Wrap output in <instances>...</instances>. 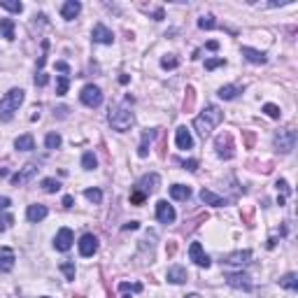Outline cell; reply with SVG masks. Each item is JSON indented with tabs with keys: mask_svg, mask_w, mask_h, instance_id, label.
<instances>
[{
	"mask_svg": "<svg viewBox=\"0 0 298 298\" xmlns=\"http://www.w3.org/2000/svg\"><path fill=\"white\" fill-rule=\"evenodd\" d=\"M221 119H224V112H221L217 105H208L203 110V114H198L194 119V128L198 131L200 137H208L210 133L215 131V126L221 124Z\"/></svg>",
	"mask_w": 298,
	"mask_h": 298,
	"instance_id": "1",
	"label": "cell"
},
{
	"mask_svg": "<svg viewBox=\"0 0 298 298\" xmlns=\"http://www.w3.org/2000/svg\"><path fill=\"white\" fill-rule=\"evenodd\" d=\"M24 103V89H10L0 98V121H10Z\"/></svg>",
	"mask_w": 298,
	"mask_h": 298,
	"instance_id": "2",
	"label": "cell"
},
{
	"mask_svg": "<svg viewBox=\"0 0 298 298\" xmlns=\"http://www.w3.org/2000/svg\"><path fill=\"white\" fill-rule=\"evenodd\" d=\"M107 121H110V126L114 128V131L126 133L133 126L135 117H133V112L128 110L126 105H117L114 110H110V117H107Z\"/></svg>",
	"mask_w": 298,
	"mask_h": 298,
	"instance_id": "3",
	"label": "cell"
},
{
	"mask_svg": "<svg viewBox=\"0 0 298 298\" xmlns=\"http://www.w3.org/2000/svg\"><path fill=\"white\" fill-rule=\"evenodd\" d=\"M215 149H217V156L219 158H233L236 156V145H233V135H231L228 131L219 133V135L215 137Z\"/></svg>",
	"mask_w": 298,
	"mask_h": 298,
	"instance_id": "4",
	"label": "cell"
},
{
	"mask_svg": "<svg viewBox=\"0 0 298 298\" xmlns=\"http://www.w3.org/2000/svg\"><path fill=\"white\" fill-rule=\"evenodd\" d=\"M296 147V131L293 128H284V131H280L278 135H275V149L282 154H289Z\"/></svg>",
	"mask_w": 298,
	"mask_h": 298,
	"instance_id": "5",
	"label": "cell"
},
{
	"mask_svg": "<svg viewBox=\"0 0 298 298\" xmlns=\"http://www.w3.org/2000/svg\"><path fill=\"white\" fill-rule=\"evenodd\" d=\"M79 98H82V103L86 107H100L103 105V91L96 84H86L82 89V94H79Z\"/></svg>",
	"mask_w": 298,
	"mask_h": 298,
	"instance_id": "6",
	"label": "cell"
},
{
	"mask_svg": "<svg viewBox=\"0 0 298 298\" xmlns=\"http://www.w3.org/2000/svg\"><path fill=\"white\" fill-rule=\"evenodd\" d=\"M226 282H228V287H233V289H242V291H251L254 289V284H251V280H249V275L247 272H226Z\"/></svg>",
	"mask_w": 298,
	"mask_h": 298,
	"instance_id": "7",
	"label": "cell"
},
{
	"mask_svg": "<svg viewBox=\"0 0 298 298\" xmlns=\"http://www.w3.org/2000/svg\"><path fill=\"white\" fill-rule=\"evenodd\" d=\"M37 170H40V168H37V163H26V166L21 168L19 173L12 177V184H14V187H26V184L37 175Z\"/></svg>",
	"mask_w": 298,
	"mask_h": 298,
	"instance_id": "8",
	"label": "cell"
},
{
	"mask_svg": "<svg viewBox=\"0 0 298 298\" xmlns=\"http://www.w3.org/2000/svg\"><path fill=\"white\" fill-rule=\"evenodd\" d=\"M158 187H161V177H158L156 173L145 175V177H142L140 182L135 184V189H140L145 196H149V194H154V191H158Z\"/></svg>",
	"mask_w": 298,
	"mask_h": 298,
	"instance_id": "9",
	"label": "cell"
},
{
	"mask_svg": "<svg viewBox=\"0 0 298 298\" xmlns=\"http://www.w3.org/2000/svg\"><path fill=\"white\" fill-rule=\"evenodd\" d=\"M96 251H98V238L94 233H84L79 238V254L82 257H94Z\"/></svg>",
	"mask_w": 298,
	"mask_h": 298,
	"instance_id": "10",
	"label": "cell"
},
{
	"mask_svg": "<svg viewBox=\"0 0 298 298\" xmlns=\"http://www.w3.org/2000/svg\"><path fill=\"white\" fill-rule=\"evenodd\" d=\"M189 257H191V261H194L196 266H200V268H210V263H212V259L203 251L200 242H191V247H189Z\"/></svg>",
	"mask_w": 298,
	"mask_h": 298,
	"instance_id": "11",
	"label": "cell"
},
{
	"mask_svg": "<svg viewBox=\"0 0 298 298\" xmlns=\"http://www.w3.org/2000/svg\"><path fill=\"white\" fill-rule=\"evenodd\" d=\"M156 219L161 221V224H173V221L177 219L175 208L173 205H168V200H158L156 203Z\"/></svg>",
	"mask_w": 298,
	"mask_h": 298,
	"instance_id": "12",
	"label": "cell"
},
{
	"mask_svg": "<svg viewBox=\"0 0 298 298\" xmlns=\"http://www.w3.org/2000/svg\"><path fill=\"white\" fill-rule=\"evenodd\" d=\"M73 242H75V236L70 228H61L56 233V238H54V247H56L58 251H68L70 247H73Z\"/></svg>",
	"mask_w": 298,
	"mask_h": 298,
	"instance_id": "13",
	"label": "cell"
},
{
	"mask_svg": "<svg viewBox=\"0 0 298 298\" xmlns=\"http://www.w3.org/2000/svg\"><path fill=\"white\" fill-rule=\"evenodd\" d=\"M91 37H94V42H100V44H112L114 42V33L103 24H96L94 31H91Z\"/></svg>",
	"mask_w": 298,
	"mask_h": 298,
	"instance_id": "14",
	"label": "cell"
},
{
	"mask_svg": "<svg viewBox=\"0 0 298 298\" xmlns=\"http://www.w3.org/2000/svg\"><path fill=\"white\" fill-rule=\"evenodd\" d=\"M158 135V128H147V131H142V140H140V147H137V156L145 158L147 154H149V145H152V140Z\"/></svg>",
	"mask_w": 298,
	"mask_h": 298,
	"instance_id": "15",
	"label": "cell"
},
{
	"mask_svg": "<svg viewBox=\"0 0 298 298\" xmlns=\"http://www.w3.org/2000/svg\"><path fill=\"white\" fill-rule=\"evenodd\" d=\"M228 266H245V263L251 261V251L249 249H240V251H231V254H226L224 259Z\"/></svg>",
	"mask_w": 298,
	"mask_h": 298,
	"instance_id": "16",
	"label": "cell"
},
{
	"mask_svg": "<svg viewBox=\"0 0 298 298\" xmlns=\"http://www.w3.org/2000/svg\"><path fill=\"white\" fill-rule=\"evenodd\" d=\"M166 278H168V282H173V284H184L189 280V272L184 266H170L166 272Z\"/></svg>",
	"mask_w": 298,
	"mask_h": 298,
	"instance_id": "17",
	"label": "cell"
},
{
	"mask_svg": "<svg viewBox=\"0 0 298 298\" xmlns=\"http://www.w3.org/2000/svg\"><path fill=\"white\" fill-rule=\"evenodd\" d=\"M175 142H177L179 149H191L194 147V137H191L187 126H179L177 131H175Z\"/></svg>",
	"mask_w": 298,
	"mask_h": 298,
	"instance_id": "18",
	"label": "cell"
},
{
	"mask_svg": "<svg viewBox=\"0 0 298 298\" xmlns=\"http://www.w3.org/2000/svg\"><path fill=\"white\" fill-rule=\"evenodd\" d=\"M79 12H82V3H77V0H68V3H63V7H61V16L65 21L77 19Z\"/></svg>",
	"mask_w": 298,
	"mask_h": 298,
	"instance_id": "19",
	"label": "cell"
},
{
	"mask_svg": "<svg viewBox=\"0 0 298 298\" xmlns=\"http://www.w3.org/2000/svg\"><path fill=\"white\" fill-rule=\"evenodd\" d=\"M49 215V210H47V205H40V203H35V205H28V210H26V217H28V221H33V224H37V221H42L44 217Z\"/></svg>",
	"mask_w": 298,
	"mask_h": 298,
	"instance_id": "20",
	"label": "cell"
},
{
	"mask_svg": "<svg viewBox=\"0 0 298 298\" xmlns=\"http://www.w3.org/2000/svg\"><path fill=\"white\" fill-rule=\"evenodd\" d=\"M14 251L10 249V247H3L0 249V272H10L12 268H14Z\"/></svg>",
	"mask_w": 298,
	"mask_h": 298,
	"instance_id": "21",
	"label": "cell"
},
{
	"mask_svg": "<svg viewBox=\"0 0 298 298\" xmlns=\"http://www.w3.org/2000/svg\"><path fill=\"white\" fill-rule=\"evenodd\" d=\"M242 56L249 63H254V65H263L266 63V54L259 52V49H251V47H242Z\"/></svg>",
	"mask_w": 298,
	"mask_h": 298,
	"instance_id": "22",
	"label": "cell"
},
{
	"mask_svg": "<svg viewBox=\"0 0 298 298\" xmlns=\"http://www.w3.org/2000/svg\"><path fill=\"white\" fill-rule=\"evenodd\" d=\"M200 200H203L205 205H217V208H221V205H226V203H228V200H226V198H221V196L212 194L210 189H203V191H200Z\"/></svg>",
	"mask_w": 298,
	"mask_h": 298,
	"instance_id": "23",
	"label": "cell"
},
{
	"mask_svg": "<svg viewBox=\"0 0 298 298\" xmlns=\"http://www.w3.org/2000/svg\"><path fill=\"white\" fill-rule=\"evenodd\" d=\"M14 147L19 149V152H33V149H35V140H33L31 133H26V135H19V137H16Z\"/></svg>",
	"mask_w": 298,
	"mask_h": 298,
	"instance_id": "24",
	"label": "cell"
},
{
	"mask_svg": "<svg viewBox=\"0 0 298 298\" xmlns=\"http://www.w3.org/2000/svg\"><path fill=\"white\" fill-rule=\"evenodd\" d=\"M170 196H173L175 200H189L191 198V189H189L187 184H173V187H170Z\"/></svg>",
	"mask_w": 298,
	"mask_h": 298,
	"instance_id": "25",
	"label": "cell"
},
{
	"mask_svg": "<svg viewBox=\"0 0 298 298\" xmlns=\"http://www.w3.org/2000/svg\"><path fill=\"white\" fill-rule=\"evenodd\" d=\"M240 86H236V84H228V86H221L219 89V98L221 100H233L238 98V94H240Z\"/></svg>",
	"mask_w": 298,
	"mask_h": 298,
	"instance_id": "26",
	"label": "cell"
},
{
	"mask_svg": "<svg viewBox=\"0 0 298 298\" xmlns=\"http://www.w3.org/2000/svg\"><path fill=\"white\" fill-rule=\"evenodd\" d=\"M0 33L5 40H14V21L12 19H0Z\"/></svg>",
	"mask_w": 298,
	"mask_h": 298,
	"instance_id": "27",
	"label": "cell"
},
{
	"mask_svg": "<svg viewBox=\"0 0 298 298\" xmlns=\"http://www.w3.org/2000/svg\"><path fill=\"white\" fill-rule=\"evenodd\" d=\"M280 287L289 289V291H296V289H298V275H296V272H287V275L280 280Z\"/></svg>",
	"mask_w": 298,
	"mask_h": 298,
	"instance_id": "28",
	"label": "cell"
},
{
	"mask_svg": "<svg viewBox=\"0 0 298 298\" xmlns=\"http://www.w3.org/2000/svg\"><path fill=\"white\" fill-rule=\"evenodd\" d=\"M184 112H194L196 107V89L194 86H187V96H184Z\"/></svg>",
	"mask_w": 298,
	"mask_h": 298,
	"instance_id": "29",
	"label": "cell"
},
{
	"mask_svg": "<svg viewBox=\"0 0 298 298\" xmlns=\"http://www.w3.org/2000/svg\"><path fill=\"white\" fill-rule=\"evenodd\" d=\"M68 86H70V77H68V75H58V77H56V94L58 96H65V94H68Z\"/></svg>",
	"mask_w": 298,
	"mask_h": 298,
	"instance_id": "30",
	"label": "cell"
},
{
	"mask_svg": "<svg viewBox=\"0 0 298 298\" xmlns=\"http://www.w3.org/2000/svg\"><path fill=\"white\" fill-rule=\"evenodd\" d=\"M179 65V58L175 56V54H168V56L161 58V68L163 70H175Z\"/></svg>",
	"mask_w": 298,
	"mask_h": 298,
	"instance_id": "31",
	"label": "cell"
},
{
	"mask_svg": "<svg viewBox=\"0 0 298 298\" xmlns=\"http://www.w3.org/2000/svg\"><path fill=\"white\" fill-rule=\"evenodd\" d=\"M42 189H44L47 194H56L58 189H61V182H58V179H54V177H44V179H42Z\"/></svg>",
	"mask_w": 298,
	"mask_h": 298,
	"instance_id": "32",
	"label": "cell"
},
{
	"mask_svg": "<svg viewBox=\"0 0 298 298\" xmlns=\"http://www.w3.org/2000/svg\"><path fill=\"white\" fill-rule=\"evenodd\" d=\"M98 166V158H96V154L94 152H86L82 156V168L84 170H94V168Z\"/></svg>",
	"mask_w": 298,
	"mask_h": 298,
	"instance_id": "33",
	"label": "cell"
},
{
	"mask_svg": "<svg viewBox=\"0 0 298 298\" xmlns=\"http://www.w3.org/2000/svg\"><path fill=\"white\" fill-rule=\"evenodd\" d=\"M0 7H5V10L14 12V14H21V12H24V5H21L19 0H3V3H0Z\"/></svg>",
	"mask_w": 298,
	"mask_h": 298,
	"instance_id": "34",
	"label": "cell"
},
{
	"mask_svg": "<svg viewBox=\"0 0 298 298\" xmlns=\"http://www.w3.org/2000/svg\"><path fill=\"white\" fill-rule=\"evenodd\" d=\"M198 28H203V31H212V28H217L215 16H212V14L200 16V19H198Z\"/></svg>",
	"mask_w": 298,
	"mask_h": 298,
	"instance_id": "35",
	"label": "cell"
},
{
	"mask_svg": "<svg viewBox=\"0 0 298 298\" xmlns=\"http://www.w3.org/2000/svg\"><path fill=\"white\" fill-rule=\"evenodd\" d=\"M61 272L65 275V280H70V282H73V280H75V272H77V270H75V263L73 261H63L61 263Z\"/></svg>",
	"mask_w": 298,
	"mask_h": 298,
	"instance_id": "36",
	"label": "cell"
},
{
	"mask_svg": "<svg viewBox=\"0 0 298 298\" xmlns=\"http://www.w3.org/2000/svg\"><path fill=\"white\" fill-rule=\"evenodd\" d=\"M61 135H58V133H49L47 137H44V145H47V149H58V147H61Z\"/></svg>",
	"mask_w": 298,
	"mask_h": 298,
	"instance_id": "37",
	"label": "cell"
},
{
	"mask_svg": "<svg viewBox=\"0 0 298 298\" xmlns=\"http://www.w3.org/2000/svg\"><path fill=\"white\" fill-rule=\"evenodd\" d=\"M84 196H86V200H91V203H100V200H103V191H100V189H86Z\"/></svg>",
	"mask_w": 298,
	"mask_h": 298,
	"instance_id": "38",
	"label": "cell"
},
{
	"mask_svg": "<svg viewBox=\"0 0 298 298\" xmlns=\"http://www.w3.org/2000/svg\"><path fill=\"white\" fill-rule=\"evenodd\" d=\"M263 112H266L270 119H280V114H282V110H280L278 105H272V103H266V105H263Z\"/></svg>",
	"mask_w": 298,
	"mask_h": 298,
	"instance_id": "39",
	"label": "cell"
},
{
	"mask_svg": "<svg viewBox=\"0 0 298 298\" xmlns=\"http://www.w3.org/2000/svg\"><path fill=\"white\" fill-rule=\"evenodd\" d=\"M119 291H131V293H140L142 291V284H131V282H121L119 284Z\"/></svg>",
	"mask_w": 298,
	"mask_h": 298,
	"instance_id": "40",
	"label": "cell"
},
{
	"mask_svg": "<svg viewBox=\"0 0 298 298\" xmlns=\"http://www.w3.org/2000/svg\"><path fill=\"white\" fill-rule=\"evenodd\" d=\"M145 198H147V196L142 194L140 189H133V194H131V205H142V203H145Z\"/></svg>",
	"mask_w": 298,
	"mask_h": 298,
	"instance_id": "41",
	"label": "cell"
},
{
	"mask_svg": "<svg viewBox=\"0 0 298 298\" xmlns=\"http://www.w3.org/2000/svg\"><path fill=\"white\" fill-rule=\"evenodd\" d=\"M219 65H226L224 58H208V61H205V68L208 70H215V68H219Z\"/></svg>",
	"mask_w": 298,
	"mask_h": 298,
	"instance_id": "42",
	"label": "cell"
},
{
	"mask_svg": "<svg viewBox=\"0 0 298 298\" xmlns=\"http://www.w3.org/2000/svg\"><path fill=\"white\" fill-rule=\"evenodd\" d=\"M275 187H278V191H282L284 196H291V187H289L287 179H278V184H275Z\"/></svg>",
	"mask_w": 298,
	"mask_h": 298,
	"instance_id": "43",
	"label": "cell"
},
{
	"mask_svg": "<svg viewBox=\"0 0 298 298\" xmlns=\"http://www.w3.org/2000/svg\"><path fill=\"white\" fill-rule=\"evenodd\" d=\"M182 166H184V170H191V173L198 170V161H196V158H189V161H184Z\"/></svg>",
	"mask_w": 298,
	"mask_h": 298,
	"instance_id": "44",
	"label": "cell"
},
{
	"mask_svg": "<svg viewBox=\"0 0 298 298\" xmlns=\"http://www.w3.org/2000/svg\"><path fill=\"white\" fill-rule=\"evenodd\" d=\"M242 135H245L247 149H251V147H254V140H257V137H254V133H251V131H242Z\"/></svg>",
	"mask_w": 298,
	"mask_h": 298,
	"instance_id": "45",
	"label": "cell"
},
{
	"mask_svg": "<svg viewBox=\"0 0 298 298\" xmlns=\"http://www.w3.org/2000/svg\"><path fill=\"white\" fill-rule=\"evenodd\" d=\"M47 82H49V77L44 73H37L35 75V84H37V86H47Z\"/></svg>",
	"mask_w": 298,
	"mask_h": 298,
	"instance_id": "46",
	"label": "cell"
},
{
	"mask_svg": "<svg viewBox=\"0 0 298 298\" xmlns=\"http://www.w3.org/2000/svg\"><path fill=\"white\" fill-rule=\"evenodd\" d=\"M175 251H177V242L170 240V242L166 245V254H168V257H175Z\"/></svg>",
	"mask_w": 298,
	"mask_h": 298,
	"instance_id": "47",
	"label": "cell"
},
{
	"mask_svg": "<svg viewBox=\"0 0 298 298\" xmlns=\"http://www.w3.org/2000/svg\"><path fill=\"white\" fill-rule=\"evenodd\" d=\"M242 217H245V224L247 226H254V224H251V217H254V210H251V208H247L245 212H242Z\"/></svg>",
	"mask_w": 298,
	"mask_h": 298,
	"instance_id": "48",
	"label": "cell"
},
{
	"mask_svg": "<svg viewBox=\"0 0 298 298\" xmlns=\"http://www.w3.org/2000/svg\"><path fill=\"white\" fill-rule=\"evenodd\" d=\"M12 205V200L7 198V196H0V210H7Z\"/></svg>",
	"mask_w": 298,
	"mask_h": 298,
	"instance_id": "49",
	"label": "cell"
},
{
	"mask_svg": "<svg viewBox=\"0 0 298 298\" xmlns=\"http://www.w3.org/2000/svg\"><path fill=\"white\" fill-rule=\"evenodd\" d=\"M140 228V224H137V221H128V224L124 226V231H137Z\"/></svg>",
	"mask_w": 298,
	"mask_h": 298,
	"instance_id": "50",
	"label": "cell"
},
{
	"mask_svg": "<svg viewBox=\"0 0 298 298\" xmlns=\"http://www.w3.org/2000/svg\"><path fill=\"white\" fill-rule=\"evenodd\" d=\"M73 196H65V198H63V208H73Z\"/></svg>",
	"mask_w": 298,
	"mask_h": 298,
	"instance_id": "51",
	"label": "cell"
},
{
	"mask_svg": "<svg viewBox=\"0 0 298 298\" xmlns=\"http://www.w3.org/2000/svg\"><path fill=\"white\" fill-rule=\"evenodd\" d=\"M56 68L61 70V73H68V63H63V61H58L56 63Z\"/></svg>",
	"mask_w": 298,
	"mask_h": 298,
	"instance_id": "52",
	"label": "cell"
},
{
	"mask_svg": "<svg viewBox=\"0 0 298 298\" xmlns=\"http://www.w3.org/2000/svg\"><path fill=\"white\" fill-rule=\"evenodd\" d=\"M208 49H210V52H215V49H219V44H217L215 40H210L208 42Z\"/></svg>",
	"mask_w": 298,
	"mask_h": 298,
	"instance_id": "53",
	"label": "cell"
},
{
	"mask_svg": "<svg viewBox=\"0 0 298 298\" xmlns=\"http://www.w3.org/2000/svg\"><path fill=\"white\" fill-rule=\"evenodd\" d=\"M121 298H131V293H128V291H121Z\"/></svg>",
	"mask_w": 298,
	"mask_h": 298,
	"instance_id": "54",
	"label": "cell"
},
{
	"mask_svg": "<svg viewBox=\"0 0 298 298\" xmlns=\"http://www.w3.org/2000/svg\"><path fill=\"white\" fill-rule=\"evenodd\" d=\"M184 298H200L198 293H189V296H184Z\"/></svg>",
	"mask_w": 298,
	"mask_h": 298,
	"instance_id": "55",
	"label": "cell"
},
{
	"mask_svg": "<svg viewBox=\"0 0 298 298\" xmlns=\"http://www.w3.org/2000/svg\"><path fill=\"white\" fill-rule=\"evenodd\" d=\"M73 298H82V296H73Z\"/></svg>",
	"mask_w": 298,
	"mask_h": 298,
	"instance_id": "56",
	"label": "cell"
},
{
	"mask_svg": "<svg viewBox=\"0 0 298 298\" xmlns=\"http://www.w3.org/2000/svg\"><path fill=\"white\" fill-rule=\"evenodd\" d=\"M44 298H49V296H44Z\"/></svg>",
	"mask_w": 298,
	"mask_h": 298,
	"instance_id": "57",
	"label": "cell"
}]
</instances>
